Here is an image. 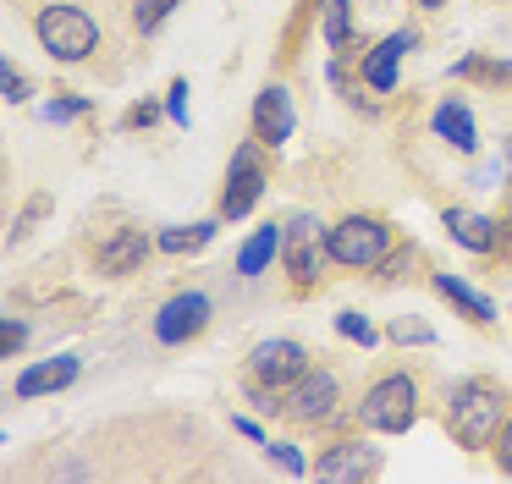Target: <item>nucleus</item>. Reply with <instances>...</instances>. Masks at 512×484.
<instances>
[{"label": "nucleus", "mask_w": 512, "mask_h": 484, "mask_svg": "<svg viewBox=\"0 0 512 484\" xmlns=\"http://www.w3.org/2000/svg\"><path fill=\"white\" fill-rule=\"evenodd\" d=\"M446 429H452L457 446L485 451L501 429V391L490 380H457L446 391Z\"/></svg>", "instance_id": "1"}, {"label": "nucleus", "mask_w": 512, "mask_h": 484, "mask_svg": "<svg viewBox=\"0 0 512 484\" xmlns=\"http://www.w3.org/2000/svg\"><path fill=\"white\" fill-rule=\"evenodd\" d=\"M413 418H419V385L408 374H380L358 402V424L375 435H402V429H413Z\"/></svg>", "instance_id": "2"}, {"label": "nucleus", "mask_w": 512, "mask_h": 484, "mask_svg": "<svg viewBox=\"0 0 512 484\" xmlns=\"http://www.w3.org/2000/svg\"><path fill=\"white\" fill-rule=\"evenodd\" d=\"M34 33L56 61H89L94 44H100V28H94V17L83 6H45Z\"/></svg>", "instance_id": "3"}, {"label": "nucleus", "mask_w": 512, "mask_h": 484, "mask_svg": "<svg viewBox=\"0 0 512 484\" xmlns=\"http://www.w3.org/2000/svg\"><path fill=\"white\" fill-rule=\"evenodd\" d=\"M331 259L336 264H347V270H375L380 259L391 253V231H386V220H375V215H347L342 226H331Z\"/></svg>", "instance_id": "4"}, {"label": "nucleus", "mask_w": 512, "mask_h": 484, "mask_svg": "<svg viewBox=\"0 0 512 484\" xmlns=\"http://www.w3.org/2000/svg\"><path fill=\"white\" fill-rule=\"evenodd\" d=\"M281 413L298 418V424H331L342 413V385H336L331 369H309L298 385L281 391Z\"/></svg>", "instance_id": "5"}, {"label": "nucleus", "mask_w": 512, "mask_h": 484, "mask_svg": "<svg viewBox=\"0 0 512 484\" xmlns=\"http://www.w3.org/2000/svg\"><path fill=\"white\" fill-rule=\"evenodd\" d=\"M331 231H320V220L314 215H292L287 220V248H281V259H287V270H292V281L298 286H314L320 281V259L331 248Z\"/></svg>", "instance_id": "6"}, {"label": "nucleus", "mask_w": 512, "mask_h": 484, "mask_svg": "<svg viewBox=\"0 0 512 484\" xmlns=\"http://www.w3.org/2000/svg\"><path fill=\"white\" fill-rule=\"evenodd\" d=\"M248 369H254L259 385H270V391H287V385H298L303 374H309V352H303L298 341L276 336V341H259L254 358H248Z\"/></svg>", "instance_id": "7"}, {"label": "nucleus", "mask_w": 512, "mask_h": 484, "mask_svg": "<svg viewBox=\"0 0 512 484\" xmlns=\"http://www.w3.org/2000/svg\"><path fill=\"white\" fill-rule=\"evenodd\" d=\"M265 193V165H259V143H243L232 154V171H226V193H221V215L226 220H243L248 209L259 204Z\"/></svg>", "instance_id": "8"}, {"label": "nucleus", "mask_w": 512, "mask_h": 484, "mask_svg": "<svg viewBox=\"0 0 512 484\" xmlns=\"http://www.w3.org/2000/svg\"><path fill=\"white\" fill-rule=\"evenodd\" d=\"M204 325H210V297H204V292H177V297H171V303L155 314V336L166 341V347L193 341Z\"/></svg>", "instance_id": "9"}, {"label": "nucleus", "mask_w": 512, "mask_h": 484, "mask_svg": "<svg viewBox=\"0 0 512 484\" xmlns=\"http://www.w3.org/2000/svg\"><path fill=\"white\" fill-rule=\"evenodd\" d=\"M292 127H298V110H292V94L281 83L259 88L254 99V138L265 143V149H281V143L292 138Z\"/></svg>", "instance_id": "10"}, {"label": "nucleus", "mask_w": 512, "mask_h": 484, "mask_svg": "<svg viewBox=\"0 0 512 484\" xmlns=\"http://www.w3.org/2000/svg\"><path fill=\"white\" fill-rule=\"evenodd\" d=\"M83 374V363L72 358V352H61V358H45V363H28L23 374H17V385L12 391L23 396V402H34V396H45V391H67L72 380Z\"/></svg>", "instance_id": "11"}, {"label": "nucleus", "mask_w": 512, "mask_h": 484, "mask_svg": "<svg viewBox=\"0 0 512 484\" xmlns=\"http://www.w3.org/2000/svg\"><path fill=\"white\" fill-rule=\"evenodd\" d=\"M413 44H419V33H391V39H380L375 50L364 55V83L369 88H380V94H386V88H397V61L402 55L413 50Z\"/></svg>", "instance_id": "12"}, {"label": "nucleus", "mask_w": 512, "mask_h": 484, "mask_svg": "<svg viewBox=\"0 0 512 484\" xmlns=\"http://www.w3.org/2000/svg\"><path fill=\"white\" fill-rule=\"evenodd\" d=\"M144 259H149V237L138 226H122V231H111V237L100 242V270L105 275L144 270Z\"/></svg>", "instance_id": "13"}, {"label": "nucleus", "mask_w": 512, "mask_h": 484, "mask_svg": "<svg viewBox=\"0 0 512 484\" xmlns=\"http://www.w3.org/2000/svg\"><path fill=\"white\" fill-rule=\"evenodd\" d=\"M314 468H320V479H369V473L380 468V457H375L369 446H358V440H347V446H331V451H325Z\"/></svg>", "instance_id": "14"}, {"label": "nucleus", "mask_w": 512, "mask_h": 484, "mask_svg": "<svg viewBox=\"0 0 512 484\" xmlns=\"http://www.w3.org/2000/svg\"><path fill=\"white\" fill-rule=\"evenodd\" d=\"M441 226L452 231V242H463L468 253H490V248H496V237H501V226H496V220L474 215V209H446V220H441Z\"/></svg>", "instance_id": "15"}, {"label": "nucleus", "mask_w": 512, "mask_h": 484, "mask_svg": "<svg viewBox=\"0 0 512 484\" xmlns=\"http://www.w3.org/2000/svg\"><path fill=\"white\" fill-rule=\"evenodd\" d=\"M281 248H287V226H276V220H270V226H259L254 237L243 242V253H237V275H265L270 259H276Z\"/></svg>", "instance_id": "16"}, {"label": "nucleus", "mask_w": 512, "mask_h": 484, "mask_svg": "<svg viewBox=\"0 0 512 484\" xmlns=\"http://www.w3.org/2000/svg\"><path fill=\"white\" fill-rule=\"evenodd\" d=\"M435 138H446L452 149L474 154L479 149V132H474V110L463 105V99H446L441 110H435Z\"/></svg>", "instance_id": "17"}, {"label": "nucleus", "mask_w": 512, "mask_h": 484, "mask_svg": "<svg viewBox=\"0 0 512 484\" xmlns=\"http://www.w3.org/2000/svg\"><path fill=\"white\" fill-rule=\"evenodd\" d=\"M435 292H441V297H452V303L463 308L468 319H479V325H490V319H496V303H490L485 292H474L468 281H457V275H446V270L435 275Z\"/></svg>", "instance_id": "18"}, {"label": "nucleus", "mask_w": 512, "mask_h": 484, "mask_svg": "<svg viewBox=\"0 0 512 484\" xmlns=\"http://www.w3.org/2000/svg\"><path fill=\"white\" fill-rule=\"evenodd\" d=\"M210 237H215V220H199V226H171V231H160V248H166V253H188V248H204Z\"/></svg>", "instance_id": "19"}, {"label": "nucleus", "mask_w": 512, "mask_h": 484, "mask_svg": "<svg viewBox=\"0 0 512 484\" xmlns=\"http://www.w3.org/2000/svg\"><path fill=\"white\" fill-rule=\"evenodd\" d=\"M325 44L331 50L353 44V11H347V0H325Z\"/></svg>", "instance_id": "20"}, {"label": "nucleus", "mask_w": 512, "mask_h": 484, "mask_svg": "<svg viewBox=\"0 0 512 484\" xmlns=\"http://www.w3.org/2000/svg\"><path fill=\"white\" fill-rule=\"evenodd\" d=\"M391 341H402V347H408V341H413V347H430L435 330L424 325V319H408V314H402V319H391Z\"/></svg>", "instance_id": "21"}, {"label": "nucleus", "mask_w": 512, "mask_h": 484, "mask_svg": "<svg viewBox=\"0 0 512 484\" xmlns=\"http://www.w3.org/2000/svg\"><path fill=\"white\" fill-rule=\"evenodd\" d=\"M177 6H182V0H138L133 22H138V28H144V33H155V28H160V22H166L171 11H177Z\"/></svg>", "instance_id": "22"}, {"label": "nucleus", "mask_w": 512, "mask_h": 484, "mask_svg": "<svg viewBox=\"0 0 512 484\" xmlns=\"http://www.w3.org/2000/svg\"><path fill=\"white\" fill-rule=\"evenodd\" d=\"M336 330H342V336L347 341H358V347H375V325H369V319L364 314H353V308H347V314H336Z\"/></svg>", "instance_id": "23"}, {"label": "nucleus", "mask_w": 512, "mask_h": 484, "mask_svg": "<svg viewBox=\"0 0 512 484\" xmlns=\"http://www.w3.org/2000/svg\"><path fill=\"white\" fill-rule=\"evenodd\" d=\"M265 457L276 462L281 473H309V462H303L298 446H287V440H265Z\"/></svg>", "instance_id": "24"}, {"label": "nucleus", "mask_w": 512, "mask_h": 484, "mask_svg": "<svg viewBox=\"0 0 512 484\" xmlns=\"http://www.w3.org/2000/svg\"><path fill=\"white\" fill-rule=\"evenodd\" d=\"M0 99H6V105H23L28 99V83H23V72H17L12 61L0 66Z\"/></svg>", "instance_id": "25"}, {"label": "nucleus", "mask_w": 512, "mask_h": 484, "mask_svg": "<svg viewBox=\"0 0 512 484\" xmlns=\"http://www.w3.org/2000/svg\"><path fill=\"white\" fill-rule=\"evenodd\" d=\"M83 110H89V99H83V94H72V99H50V105H45V116H50V121H78Z\"/></svg>", "instance_id": "26"}, {"label": "nucleus", "mask_w": 512, "mask_h": 484, "mask_svg": "<svg viewBox=\"0 0 512 484\" xmlns=\"http://www.w3.org/2000/svg\"><path fill=\"white\" fill-rule=\"evenodd\" d=\"M166 116L177 121V127H188V83H171V94H166Z\"/></svg>", "instance_id": "27"}, {"label": "nucleus", "mask_w": 512, "mask_h": 484, "mask_svg": "<svg viewBox=\"0 0 512 484\" xmlns=\"http://www.w3.org/2000/svg\"><path fill=\"white\" fill-rule=\"evenodd\" d=\"M23 341H28V325H23V319H6V325H0V352H6V358H12Z\"/></svg>", "instance_id": "28"}, {"label": "nucleus", "mask_w": 512, "mask_h": 484, "mask_svg": "<svg viewBox=\"0 0 512 484\" xmlns=\"http://www.w3.org/2000/svg\"><path fill=\"white\" fill-rule=\"evenodd\" d=\"M496 462H501V473H512V418H501V429H496Z\"/></svg>", "instance_id": "29"}, {"label": "nucleus", "mask_w": 512, "mask_h": 484, "mask_svg": "<svg viewBox=\"0 0 512 484\" xmlns=\"http://www.w3.org/2000/svg\"><path fill=\"white\" fill-rule=\"evenodd\" d=\"M501 176H507V160H490V165H479V187H501Z\"/></svg>", "instance_id": "30"}, {"label": "nucleus", "mask_w": 512, "mask_h": 484, "mask_svg": "<svg viewBox=\"0 0 512 484\" xmlns=\"http://www.w3.org/2000/svg\"><path fill=\"white\" fill-rule=\"evenodd\" d=\"M155 116H160L155 105H138V110H133V116H127V121H133V127H149V121H155Z\"/></svg>", "instance_id": "31"}, {"label": "nucleus", "mask_w": 512, "mask_h": 484, "mask_svg": "<svg viewBox=\"0 0 512 484\" xmlns=\"http://www.w3.org/2000/svg\"><path fill=\"white\" fill-rule=\"evenodd\" d=\"M501 237H507V242H512V220H507V231H501Z\"/></svg>", "instance_id": "32"}, {"label": "nucleus", "mask_w": 512, "mask_h": 484, "mask_svg": "<svg viewBox=\"0 0 512 484\" xmlns=\"http://www.w3.org/2000/svg\"><path fill=\"white\" fill-rule=\"evenodd\" d=\"M424 6H441V0H424Z\"/></svg>", "instance_id": "33"}]
</instances>
